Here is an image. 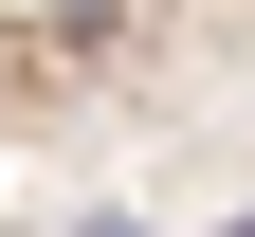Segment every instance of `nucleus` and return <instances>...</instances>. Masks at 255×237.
<instances>
[{"instance_id": "1", "label": "nucleus", "mask_w": 255, "mask_h": 237, "mask_svg": "<svg viewBox=\"0 0 255 237\" xmlns=\"http://www.w3.org/2000/svg\"><path fill=\"white\" fill-rule=\"evenodd\" d=\"M91 237H128V219H91Z\"/></svg>"}, {"instance_id": "2", "label": "nucleus", "mask_w": 255, "mask_h": 237, "mask_svg": "<svg viewBox=\"0 0 255 237\" xmlns=\"http://www.w3.org/2000/svg\"><path fill=\"white\" fill-rule=\"evenodd\" d=\"M237 237H255V219H237Z\"/></svg>"}]
</instances>
